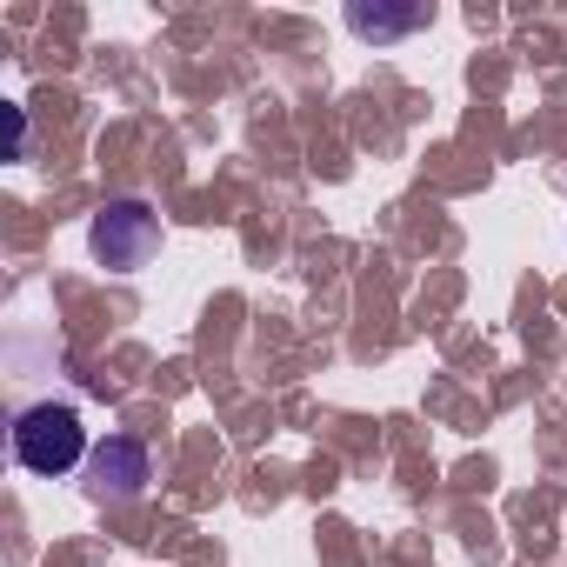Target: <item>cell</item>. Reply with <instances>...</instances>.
<instances>
[{
  "label": "cell",
  "instance_id": "3",
  "mask_svg": "<svg viewBox=\"0 0 567 567\" xmlns=\"http://www.w3.org/2000/svg\"><path fill=\"white\" fill-rule=\"evenodd\" d=\"M154 481V461L134 434H107L94 454H87V494L94 501H141Z\"/></svg>",
  "mask_w": 567,
  "mask_h": 567
},
{
  "label": "cell",
  "instance_id": "2",
  "mask_svg": "<svg viewBox=\"0 0 567 567\" xmlns=\"http://www.w3.org/2000/svg\"><path fill=\"white\" fill-rule=\"evenodd\" d=\"M94 254H101V267H114V274L147 267V260L161 254V214H154L147 200H107V207L94 214Z\"/></svg>",
  "mask_w": 567,
  "mask_h": 567
},
{
  "label": "cell",
  "instance_id": "1",
  "mask_svg": "<svg viewBox=\"0 0 567 567\" xmlns=\"http://www.w3.org/2000/svg\"><path fill=\"white\" fill-rule=\"evenodd\" d=\"M14 461H21L28 474H48V481H61L68 467H81V461H87L81 414H74L68 401H41V408H28V414L14 421Z\"/></svg>",
  "mask_w": 567,
  "mask_h": 567
},
{
  "label": "cell",
  "instance_id": "4",
  "mask_svg": "<svg viewBox=\"0 0 567 567\" xmlns=\"http://www.w3.org/2000/svg\"><path fill=\"white\" fill-rule=\"evenodd\" d=\"M427 21V8H401V14H381V8H348V28L361 41H394V34H414Z\"/></svg>",
  "mask_w": 567,
  "mask_h": 567
}]
</instances>
